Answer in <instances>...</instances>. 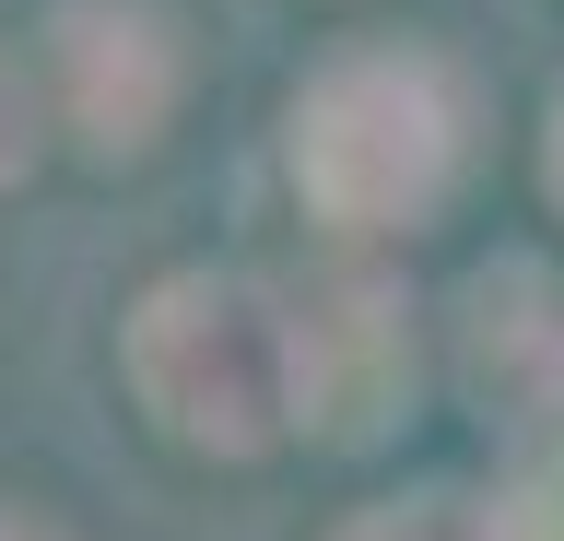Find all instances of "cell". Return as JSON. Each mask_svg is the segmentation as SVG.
I'll use <instances>...</instances> for the list:
<instances>
[{"instance_id":"7a4b0ae2","label":"cell","mask_w":564,"mask_h":541,"mask_svg":"<svg viewBox=\"0 0 564 541\" xmlns=\"http://www.w3.org/2000/svg\"><path fill=\"white\" fill-rule=\"evenodd\" d=\"M130 389L176 447L247 459L294 424V342H282V294L236 271H176L130 306Z\"/></svg>"},{"instance_id":"277c9868","label":"cell","mask_w":564,"mask_h":541,"mask_svg":"<svg viewBox=\"0 0 564 541\" xmlns=\"http://www.w3.org/2000/svg\"><path fill=\"white\" fill-rule=\"evenodd\" d=\"M59 107L95 153H141L176 118V83H188V47L153 0H59Z\"/></svg>"},{"instance_id":"6da1fadb","label":"cell","mask_w":564,"mask_h":541,"mask_svg":"<svg viewBox=\"0 0 564 541\" xmlns=\"http://www.w3.org/2000/svg\"><path fill=\"white\" fill-rule=\"evenodd\" d=\"M458 177V83L423 47H341L294 95V188L341 236H412Z\"/></svg>"},{"instance_id":"ba28073f","label":"cell","mask_w":564,"mask_h":541,"mask_svg":"<svg viewBox=\"0 0 564 541\" xmlns=\"http://www.w3.org/2000/svg\"><path fill=\"white\" fill-rule=\"evenodd\" d=\"M0 541H59V530H35V518H12V506H0Z\"/></svg>"},{"instance_id":"9c48e42d","label":"cell","mask_w":564,"mask_h":541,"mask_svg":"<svg viewBox=\"0 0 564 541\" xmlns=\"http://www.w3.org/2000/svg\"><path fill=\"white\" fill-rule=\"evenodd\" d=\"M553 201H564V95H553Z\"/></svg>"},{"instance_id":"52a82bcc","label":"cell","mask_w":564,"mask_h":541,"mask_svg":"<svg viewBox=\"0 0 564 541\" xmlns=\"http://www.w3.org/2000/svg\"><path fill=\"white\" fill-rule=\"evenodd\" d=\"M352 541H494V530H470V518H435V506H400V518H365Z\"/></svg>"},{"instance_id":"8992f818","label":"cell","mask_w":564,"mask_h":541,"mask_svg":"<svg viewBox=\"0 0 564 541\" xmlns=\"http://www.w3.org/2000/svg\"><path fill=\"white\" fill-rule=\"evenodd\" d=\"M35 165V83H24V59L0 47V188Z\"/></svg>"},{"instance_id":"5b68a950","label":"cell","mask_w":564,"mask_h":541,"mask_svg":"<svg viewBox=\"0 0 564 541\" xmlns=\"http://www.w3.org/2000/svg\"><path fill=\"white\" fill-rule=\"evenodd\" d=\"M458 365H470V400L506 412V424H553L564 412V294L553 271H482L470 283V318H458Z\"/></svg>"},{"instance_id":"3957f363","label":"cell","mask_w":564,"mask_h":541,"mask_svg":"<svg viewBox=\"0 0 564 541\" xmlns=\"http://www.w3.org/2000/svg\"><path fill=\"white\" fill-rule=\"evenodd\" d=\"M282 342H294V412H317L329 435H377L412 400V342L400 306L365 271H317L282 294Z\"/></svg>"}]
</instances>
